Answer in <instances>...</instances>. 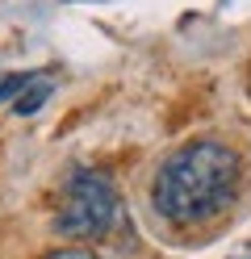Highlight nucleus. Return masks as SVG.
<instances>
[{"label": "nucleus", "mask_w": 251, "mask_h": 259, "mask_svg": "<svg viewBox=\"0 0 251 259\" xmlns=\"http://www.w3.org/2000/svg\"><path fill=\"white\" fill-rule=\"evenodd\" d=\"M33 75L38 71H13V75H0V101H17L29 84H33Z\"/></svg>", "instance_id": "20e7f679"}, {"label": "nucleus", "mask_w": 251, "mask_h": 259, "mask_svg": "<svg viewBox=\"0 0 251 259\" xmlns=\"http://www.w3.org/2000/svg\"><path fill=\"white\" fill-rule=\"evenodd\" d=\"M239 259H251V255H239Z\"/></svg>", "instance_id": "423d86ee"}, {"label": "nucleus", "mask_w": 251, "mask_h": 259, "mask_svg": "<svg viewBox=\"0 0 251 259\" xmlns=\"http://www.w3.org/2000/svg\"><path fill=\"white\" fill-rule=\"evenodd\" d=\"M46 259H100V255H92V251H84V247H63V251H50Z\"/></svg>", "instance_id": "39448f33"}, {"label": "nucleus", "mask_w": 251, "mask_h": 259, "mask_svg": "<svg viewBox=\"0 0 251 259\" xmlns=\"http://www.w3.org/2000/svg\"><path fill=\"white\" fill-rule=\"evenodd\" d=\"M122 226V192L96 167H76L63 184V201L55 213V230L63 238H109Z\"/></svg>", "instance_id": "f03ea898"}, {"label": "nucleus", "mask_w": 251, "mask_h": 259, "mask_svg": "<svg viewBox=\"0 0 251 259\" xmlns=\"http://www.w3.org/2000/svg\"><path fill=\"white\" fill-rule=\"evenodd\" d=\"M50 92H55V79H50V75H33V84L21 92V96H17V101H13V113H21V117H29V113H38L46 101H50Z\"/></svg>", "instance_id": "7ed1b4c3"}, {"label": "nucleus", "mask_w": 251, "mask_h": 259, "mask_svg": "<svg viewBox=\"0 0 251 259\" xmlns=\"http://www.w3.org/2000/svg\"><path fill=\"white\" fill-rule=\"evenodd\" d=\"M239 155L218 138L184 142L163 159L151 184V205L172 226H201L226 213L239 197Z\"/></svg>", "instance_id": "f257e3e1"}]
</instances>
